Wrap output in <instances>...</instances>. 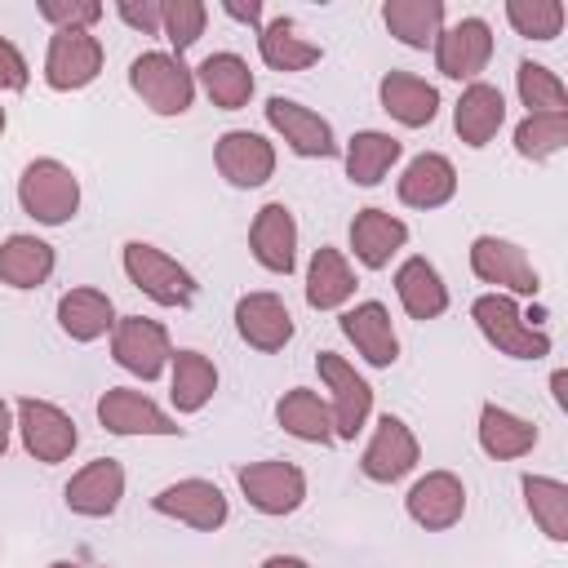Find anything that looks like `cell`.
Segmentation results:
<instances>
[{"mask_svg": "<svg viewBox=\"0 0 568 568\" xmlns=\"http://www.w3.org/2000/svg\"><path fill=\"white\" fill-rule=\"evenodd\" d=\"M262 568H311V564L297 555H271V559H262Z\"/></svg>", "mask_w": 568, "mask_h": 568, "instance_id": "obj_46", "label": "cell"}, {"mask_svg": "<svg viewBox=\"0 0 568 568\" xmlns=\"http://www.w3.org/2000/svg\"><path fill=\"white\" fill-rule=\"evenodd\" d=\"M351 293H355V271H351V262L337 253V248H315V257H311V266H306V302L315 306V311H333V306H342V302H351Z\"/></svg>", "mask_w": 568, "mask_h": 568, "instance_id": "obj_36", "label": "cell"}, {"mask_svg": "<svg viewBox=\"0 0 568 568\" xmlns=\"http://www.w3.org/2000/svg\"><path fill=\"white\" fill-rule=\"evenodd\" d=\"M506 18L528 40H555L564 31V4L559 0H506Z\"/></svg>", "mask_w": 568, "mask_h": 568, "instance_id": "obj_41", "label": "cell"}, {"mask_svg": "<svg viewBox=\"0 0 568 568\" xmlns=\"http://www.w3.org/2000/svg\"><path fill=\"white\" fill-rule=\"evenodd\" d=\"M98 422H102L111 435H178V430H182L155 399H146V395L133 390V386H111V390L98 399Z\"/></svg>", "mask_w": 568, "mask_h": 568, "instance_id": "obj_16", "label": "cell"}, {"mask_svg": "<svg viewBox=\"0 0 568 568\" xmlns=\"http://www.w3.org/2000/svg\"><path fill=\"white\" fill-rule=\"evenodd\" d=\"M386 31L408 49H430L444 31V4L439 0H386L382 4Z\"/></svg>", "mask_w": 568, "mask_h": 568, "instance_id": "obj_31", "label": "cell"}, {"mask_svg": "<svg viewBox=\"0 0 568 568\" xmlns=\"http://www.w3.org/2000/svg\"><path fill=\"white\" fill-rule=\"evenodd\" d=\"M342 333L355 342V351L373 364V368H390L399 359V337L390 324V311L382 302H359L342 315Z\"/></svg>", "mask_w": 568, "mask_h": 568, "instance_id": "obj_22", "label": "cell"}, {"mask_svg": "<svg viewBox=\"0 0 568 568\" xmlns=\"http://www.w3.org/2000/svg\"><path fill=\"white\" fill-rule=\"evenodd\" d=\"M115 13H120L133 31H142V36H155V31H160V0H142V4H138V0H120Z\"/></svg>", "mask_w": 568, "mask_h": 568, "instance_id": "obj_44", "label": "cell"}, {"mask_svg": "<svg viewBox=\"0 0 568 568\" xmlns=\"http://www.w3.org/2000/svg\"><path fill=\"white\" fill-rule=\"evenodd\" d=\"M0 133H4V106H0Z\"/></svg>", "mask_w": 568, "mask_h": 568, "instance_id": "obj_49", "label": "cell"}, {"mask_svg": "<svg viewBox=\"0 0 568 568\" xmlns=\"http://www.w3.org/2000/svg\"><path fill=\"white\" fill-rule=\"evenodd\" d=\"M217 390V368L200 351H173L169 359V399L178 413H200Z\"/></svg>", "mask_w": 568, "mask_h": 568, "instance_id": "obj_29", "label": "cell"}, {"mask_svg": "<svg viewBox=\"0 0 568 568\" xmlns=\"http://www.w3.org/2000/svg\"><path fill=\"white\" fill-rule=\"evenodd\" d=\"M524 506L550 541H568V484L550 475H524Z\"/></svg>", "mask_w": 568, "mask_h": 568, "instance_id": "obj_37", "label": "cell"}, {"mask_svg": "<svg viewBox=\"0 0 568 568\" xmlns=\"http://www.w3.org/2000/svg\"><path fill=\"white\" fill-rule=\"evenodd\" d=\"M124 275L133 280V288H142L151 302L160 306H191L195 302V275L169 257L164 248L155 244H142V240H129L124 244Z\"/></svg>", "mask_w": 568, "mask_h": 568, "instance_id": "obj_4", "label": "cell"}, {"mask_svg": "<svg viewBox=\"0 0 568 568\" xmlns=\"http://www.w3.org/2000/svg\"><path fill=\"white\" fill-rule=\"evenodd\" d=\"M204 22H209V9L200 0H160V31L169 36L178 58L204 36Z\"/></svg>", "mask_w": 568, "mask_h": 568, "instance_id": "obj_40", "label": "cell"}, {"mask_svg": "<svg viewBox=\"0 0 568 568\" xmlns=\"http://www.w3.org/2000/svg\"><path fill=\"white\" fill-rule=\"evenodd\" d=\"M248 248H253L257 266H266L271 275H288L297 266V222H293L288 204L271 200L257 209V217L248 226Z\"/></svg>", "mask_w": 568, "mask_h": 568, "instance_id": "obj_18", "label": "cell"}, {"mask_svg": "<svg viewBox=\"0 0 568 568\" xmlns=\"http://www.w3.org/2000/svg\"><path fill=\"white\" fill-rule=\"evenodd\" d=\"M479 448L497 462H510V457H524L537 448V426L501 404H484L479 408Z\"/></svg>", "mask_w": 568, "mask_h": 568, "instance_id": "obj_27", "label": "cell"}, {"mask_svg": "<svg viewBox=\"0 0 568 568\" xmlns=\"http://www.w3.org/2000/svg\"><path fill=\"white\" fill-rule=\"evenodd\" d=\"M129 84L155 115H182L195 102V71L178 53H138L129 62Z\"/></svg>", "mask_w": 568, "mask_h": 568, "instance_id": "obj_1", "label": "cell"}, {"mask_svg": "<svg viewBox=\"0 0 568 568\" xmlns=\"http://www.w3.org/2000/svg\"><path fill=\"white\" fill-rule=\"evenodd\" d=\"M568 146V111H546V115H524L515 129V151L524 160H550L555 151Z\"/></svg>", "mask_w": 568, "mask_h": 568, "instance_id": "obj_38", "label": "cell"}, {"mask_svg": "<svg viewBox=\"0 0 568 568\" xmlns=\"http://www.w3.org/2000/svg\"><path fill=\"white\" fill-rule=\"evenodd\" d=\"M58 324L71 342H98L115 328V306L102 288H67L58 297Z\"/></svg>", "mask_w": 568, "mask_h": 568, "instance_id": "obj_26", "label": "cell"}, {"mask_svg": "<svg viewBox=\"0 0 568 568\" xmlns=\"http://www.w3.org/2000/svg\"><path fill=\"white\" fill-rule=\"evenodd\" d=\"M235 479L257 515H293L306 501V475H302V466H293L284 457L248 462L235 470Z\"/></svg>", "mask_w": 568, "mask_h": 568, "instance_id": "obj_5", "label": "cell"}, {"mask_svg": "<svg viewBox=\"0 0 568 568\" xmlns=\"http://www.w3.org/2000/svg\"><path fill=\"white\" fill-rule=\"evenodd\" d=\"M395 293H399V306L413 315V320H435L448 311V288L439 280V271L426 262V257H408L399 271H395Z\"/></svg>", "mask_w": 568, "mask_h": 568, "instance_id": "obj_32", "label": "cell"}, {"mask_svg": "<svg viewBox=\"0 0 568 568\" xmlns=\"http://www.w3.org/2000/svg\"><path fill=\"white\" fill-rule=\"evenodd\" d=\"M18 435H22V448H27L36 462H44V466L67 462V457L75 453V444H80L75 422H71L58 404L31 399V395L18 399Z\"/></svg>", "mask_w": 568, "mask_h": 568, "instance_id": "obj_8", "label": "cell"}, {"mask_svg": "<svg viewBox=\"0 0 568 568\" xmlns=\"http://www.w3.org/2000/svg\"><path fill=\"white\" fill-rule=\"evenodd\" d=\"M151 506H155L160 515L178 519V524H191L195 532H217V528L226 524V515H231L226 493H222L213 479H178V484L160 488V493L151 497Z\"/></svg>", "mask_w": 568, "mask_h": 568, "instance_id": "obj_11", "label": "cell"}, {"mask_svg": "<svg viewBox=\"0 0 568 568\" xmlns=\"http://www.w3.org/2000/svg\"><path fill=\"white\" fill-rule=\"evenodd\" d=\"M275 422H280L293 439H302V444H333V439H337V435H333V413H328V404H324L315 390H306V386H293V390L280 395Z\"/></svg>", "mask_w": 568, "mask_h": 568, "instance_id": "obj_30", "label": "cell"}, {"mask_svg": "<svg viewBox=\"0 0 568 568\" xmlns=\"http://www.w3.org/2000/svg\"><path fill=\"white\" fill-rule=\"evenodd\" d=\"M395 191H399V200H404L408 209H439V204H448L453 191H457V169H453L448 155L422 151V155H413L408 169L399 173V186H395Z\"/></svg>", "mask_w": 568, "mask_h": 568, "instance_id": "obj_21", "label": "cell"}, {"mask_svg": "<svg viewBox=\"0 0 568 568\" xmlns=\"http://www.w3.org/2000/svg\"><path fill=\"white\" fill-rule=\"evenodd\" d=\"M62 497H67V506L75 515L106 519L120 506V497H124V466L115 457H98V462H89L84 470L71 475V484L62 488Z\"/></svg>", "mask_w": 568, "mask_h": 568, "instance_id": "obj_20", "label": "cell"}, {"mask_svg": "<svg viewBox=\"0 0 568 568\" xmlns=\"http://www.w3.org/2000/svg\"><path fill=\"white\" fill-rule=\"evenodd\" d=\"M9 430H13V417H9V404L0 399V457L9 453Z\"/></svg>", "mask_w": 568, "mask_h": 568, "instance_id": "obj_47", "label": "cell"}, {"mask_svg": "<svg viewBox=\"0 0 568 568\" xmlns=\"http://www.w3.org/2000/svg\"><path fill=\"white\" fill-rule=\"evenodd\" d=\"M408 244V226L386 209H359L351 222V248L368 271H382Z\"/></svg>", "mask_w": 568, "mask_h": 568, "instance_id": "obj_25", "label": "cell"}, {"mask_svg": "<svg viewBox=\"0 0 568 568\" xmlns=\"http://www.w3.org/2000/svg\"><path fill=\"white\" fill-rule=\"evenodd\" d=\"M404 510L413 524H422L426 532H444L453 528L462 515H466V484L453 475V470H430L422 475L408 497H404Z\"/></svg>", "mask_w": 568, "mask_h": 568, "instance_id": "obj_14", "label": "cell"}, {"mask_svg": "<svg viewBox=\"0 0 568 568\" xmlns=\"http://www.w3.org/2000/svg\"><path fill=\"white\" fill-rule=\"evenodd\" d=\"M195 75H200L209 102L222 106V111H240L253 98V71H248V62L240 53H209L195 67Z\"/></svg>", "mask_w": 568, "mask_h": 568, "instance_id": "obj_28", "label": "cell"}, {"mask_svg": "<svg viewBox=\"0 0 568 568\" xmlns=\"http://www.w3.org/2000/svg\"><path fill=\"white\" fill-rule=\"evenodd\" d=\"M470 271L493 284L497 293H519V297H532L541 288V275L537 266L528 262V253L501 235H479L470 244Z\"/></svg>", "mask_w": 568, "mask_h": 568, "instance_id": "obj_9", "label": "cell"}, {"mask_svg": "<svg viewBox=\"0 0 568 568\" xmlns=\"http://www.w3.org/2000/svg\"><path fill=\"white\" fill-rule=\"evenodd\" d=\"M257 53H262V62H266L271 71H306V67H315V62L324 58L320 44H311V40L297 31L293 18L262 22V31H257Z\"/></svg>", "mask_w": 568, "mask_h": 568, "instance_id": "obj_33", "label": "cell"}, {"mask_svg": "<svg viewBox=\"0 0 568 568\" xmlns=\"http://www.w3.org/2000/svg\"><path fill=\"white\" fill-rule=\"evenodd\" d=\"M266 124L288 142L293 155H306V160H328V155H337L333 124H328L320 111H311V106H302V102H293V98H266Z\"/></svg>", "mask_w": 568, "mask_h": 568, "instance_id": "obj_12", "label": "cell"}, {"mask_svg": "<svg viewBox=\"0 0 568 568\" xmlns=\"http://www.w3.org/2000/svg\"><path fill=\"white\" fill-rule=\"evenodd\" d=\"M49 568H106V564H75V559H58V564H49Z\"/></svg>", "mask_w": 568, "mask_h": 568, "instance_id": "obj_48", "label": "cell"}, {"mask_svg": "<svg viewBox=\"0 0 568 568\" xmlns=\"http://www.w3.org/2000/svg\"><path fill=\"white\" fill-rule=\"evenodd\" d=\"M377 98H382V111L395 115L404 129H422V124H430L435 111H439L435 84H426V80L413 75V71H386L382 84H377Z\"/></svg>", "mask_w": 568, "mask_h": 568, "instance_id": "obj_24", "label": "cell"}, {"mask_svg": "<svg viewBox=\"0 0 568 568\" xmlns=\"http://www.w3.org/2000/svg\"><path fill=\"white\" fill-rule=\"evenodd\" d=\"M470 320L479 324L484 342L497 346V351L510 355V359H541V355H550V337H546L541 328H532V324L524 320V311H519L506 293H484V297H475Z\"/></svg>", "mask_w": 568, "mask_h": 568, "instance_id": "obj_3", "label": "cell"}, {"mask_svg": "<svg viewBox=\"0 0 568 568\" xmlns=\"http://www.w3.org/2000/svg\"><path fill=\"white\" fill-rule=\"evenodd\" d=\"M40 18L53 22V31H89L102 18L98 0H40Z\"/></svg>", "mask_w": 568, "mask_h": 568, "instance_id": "obj_42", "label": "cell"}, {"mask_svg": "<svg viewBox=\"0 0 568 568\" xmlns=\"http://www.w3.org/2000/svg\"><path fill=\"white\" fill-rule=\"evenodd\" d=\"M222 9H226L231 18H240V22H248V27H257V31H262V4H257V0H248V4H235V0H222Z\"/></svg>", "mask_w": 568, "mask_h": 568, "instance_id": "obj_45", "label": "cell"}, {"mask_svg": "<svg viewBox=\"0 0 568 568\" xmlns=\"http://www.w3.org/2000/svg\"><path fill=\"white\" fill-rule=\"evenodd\" d=\"M53 275V248L36 235H9L0 244V284L9 288H40Z\"/></svg>", "mask_w": 568, "mask_h": 568, "instance_id": "obj_34", "label": "cell"}, {"mask_svg": "<svg viewBox=\"0 0 568 568\" xmlns=\"http://www.w3.org/2000/svg\"><path fill=\"white\" fill-rule=\"evenodd\" d=\"M417 457H422V448H417V435L408 430V422H399V417L386 413V417L377 422V430H373L364 457H359V470H364L373 484H395V479H404V475L417 466Z\"/></svg>", "mask_w": 568, "mask_h": 568, "instance_id": "obj_17", "label": "cell"}, {"mask_svg": "<svg viewBox=\"0 0 568 568\" xmlns=\"http://www.w3.org/2000/svg\"><path fill=\"white\" fill-rule=\"evenodd\" d=\"M515 89H519V102L528 106V115L568 111V89H564V80H559L550 67H541V62H519Z\"/></svg>", "mask_w": 568, "mask_h": 568, "instance_id": "obj_39", "label": "cell"}, {"mask_svg": "<svg viewBox=\"0 0 568 568\" xmlns=\"http://www.w3.org/2000/svg\"><path fill=\"white\" fill-rule=\"evenodd\" d=\"M111 355L120 368H129L133 377L142 382H155L169 359H173V346H169V333L164 324L146 320V315H120L115 328H111Z\"/></svg>", "mask_w": 568, "mask_h": 568, "instance_id": "obj_6", "label": "cell"}, {"mask_svg": "<svg viewBox=\"0 0 568 568\" xmlns=\"http://www.w3.org/2000/svg\"><path fill=\"white\" fill-rule=\"evenodd\" d=\"M501 120H506V98H501L497 84H484V80L466 84V93H462L457 106H453V129H457V138H462L466 146H475V151L497 138Z\"/></svg>", "mask_w": 568, "mask_h": 568, "instance_id": "obj_23", "label": "cell"}, {"mask_svg": "<svg viewBox=\"0 0 568 568\" xmlns=\"http://www.w3.org/2000/svg\"><path fill=\"white\" fill-rule=\"evenodd\" d=\"M399 155H404L399 138L377 133V129H359V133L346 142V178H351L355 186H377V182L390 173V164H395Z\"/></svg>", "mask_w": 568, "mask_h": 568, "instance_id": "obj_35", "label": "cell"}, {"mask_svg": "<svg viewBox=\"0 0 568 568\" xmlns=\"http://www.w3.org/2000/svg\"><path fill=\"white\" fill-rule=\"evenodd\" d=\"M315 368H320L324 386L333 390V404H328V413H333V435H337V439H355V435L364 430L368 413H373V386L355 373V364H346V359L333 355V351H320V355H315Z\"/></svg>", "mask_w": 568, "mask_h": 568, "instance_id": "obj_7", "label": "cell"}, {"mask_svg": "<svg viewBox=\"0 0 568 568\" xmlns=\"http://www.w3.org/2000/svg\"><path fill=\"white\" fill-rule=\"evenodd\" d=\"M18 204L40 226H62L80 209V182L62 160H31L18 178Z\"/></svg>", "mask_w": 568, "mask_h": 568, "instance_id": "obj_2", "label": "cell"}, {"mask_svg": "<svg viewBox=\"0 0 568 568\" xmlns=\"http://www.w3.org/2000/svg\"><path fill=\"white\" fill-rule=\"evenodd\" d=\"M493 58V27L484 18H462L439 31L435 40V67L448 80H475Z\"/></svg>", "mask_w": 568, "mask_h": 568, "instance_id": "obj_13", "label": "cell"}, {"mask_svg": "<svg viewBox=\"0 0 568 568\" xmlns=\"http://www.w3.org/2000/svg\"><path fill=\"white\" fill-rule=\"evenodd\" d=\"M102 40L93 31H53L49 53H44V84L58 93L84 89L102 71Z\"/></svg>", "mask_w": 568, "mask_h": 568, "instance_id": "obj_10", "label": "cell"}, {"mask_svg": "<svg viewBox=\"0 0 568 568\" xmlns=\"http://www.w3.org/2000/svg\"><path fill=\"white\" fill-rule=\"evenodd\" d=\"M27 80H31L27 58L18 53V44H9V40L0 36V89H4V93H18V89H27Z\"/></svg>", "mask_w": 568, "mask_h": 568, "instance_id": "obj_43", "label": "cell"}, {"mask_svg": "<svg viewBox=\"0 0 568 568\" xmlns=\"http://www.w3.org/2000/svg\"><path fill=\"white\" fill-rule=\"evenodd\" d=\"M213 164L231 186H262L275 173V146L253 129H231L213 146Z\"/></svg>", "mask_w": 568, "mask_h": 568, "instance_id": "obj_15", "label": "cell"}, {"mask_svg": "<svg viewBox=\"0 0 568 568\" xmlns=\"http://www.w3.org/2000/svg\"><path fill=\"white\" fill-rule=\"evenodd\" d=\"M235 333L253 351H284L293 342V315L280 293H244L235 302Z\"/></svg>", "mask_w": 568, "mask_h": 568, "instance_id": "obj_19", "label": "cell"}]
</instances>
